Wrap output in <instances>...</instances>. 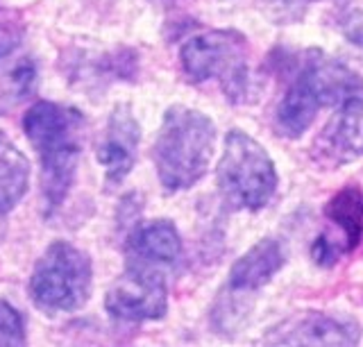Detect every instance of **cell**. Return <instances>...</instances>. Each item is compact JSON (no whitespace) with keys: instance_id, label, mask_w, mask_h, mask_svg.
<instances>
[{"instance_id":"1","label":"cell","mask_w":363,"mask_h":347,"mask_svg":"<svg viewBox=\"0 0 363 347\" xmlns=\"http://www.w3.org/2000/svg\"><path fill=\"white\" fill-rule=\"evenodd\" d=\"M350 98H363V80L347 64L309 50L291 62V75L275 111L281 137L300 139L323 107H338Z\"/></svg>"},{"instance_id":"2","label":"cell","mask_w":363,"mask_h":347,"mask_svg":"<svg viewBox=\"0 0 363 347\" xmlns=\"http://www.w3.org/2000/svg\"><path fill=\"white\" fill-rule=\"evenodd\" d=\"M23 130L41 161V193L45 214L52 216L75 182L77 159L82 152L84 116L77 109L48 103L32 105L23 118Z\"/></svg>"},{"instance_id":"3","label":"cell","mask_w":363,"mask_h":347,"mask_svg":"<svg viewBox=\"0 0 363 347\" xmlns=\"http://www.w3.org/2000/svg\"><path fill=\"white\" fill-rule=\"evenodd\" d=\"M216 125L198 109L170 107L159 127L152 159L166 191H184L200 182L213 159Z\"/></svg>"},{"instance_id":"4","label":"cell","mask_w":363,"mask_h":347,"mask_svg":"<svg viewBox=\"0 0 363 347\" xmlns=\"http://www.w3.org/2000/svg\"><path fill=\"white\" fill-rule=\"evenodd\" d=\"M216 180L227 205L259 211L275 195L277 171L264 145L243 130H232L225 139Z\"/></svg>"},{"instance_id":"5","label":"cell","mask_w":363,"mask_h":347,"mask_svg":"<svg viewBox=\"0 0 363 347\" xmlns=\"http://www.w3.org/2000/svg\"><path fill=\"white\" fill-rule=\"evenodd\" d=\"M179 64L193 82H220L232 103H241L250 91V46L236 30H211L191 37L179 50Z\"/></svg>"},{"instance_id":"6","label":"cell","mask_w":363,"mask_h":347,"mask_svg":"<svg viewBox=\"0 0 363 347\" xmlns=\"http://www.w3.org/2000/svg\"><path fill=\"white\" fill-rule=\"evenodd\" d=\"M94 268L89 254L66 241L45 248L30 277V297L43 313H71L91 297Z\"/></svg>"},{"instance_id":"7","label":"cell","mask_w":363,"mask_h":347,"mask_svg":"<svg viewBox=\"0 0 363 347\" xmlns=\"http://www.w3.org/2000/svg\"><path fill=\"white\" fill-rule=\"evenodd\" d=\"M105 307L125 322H147L166 316L168 286L162 268L128 263L125 273L109 288Z\"/></svg>"},{"instance_id":"8","label":"cell","mask_w":363,"mask_h":347,"mask_svg":"<svg viewBox=\"0 0 363 347\" xmlns=\"http://www.w3.org/2000/svg\"><path fill=\"white\" fill-rule=\"evenodd\" d=\"M363 157V98H350L318 132L311 145V159L327 171H334Z\"/></svg>"},{"instance_id":"9","label":"cell","mask_w":363,"mask_h":347,"mask_svg":"<svg viewBox=\"0 0 363 347\" xmlns=\"http://www.w3.org/2000/svg\"><path fill=\"white\" fill-rule=\"evenodd\" d=\"M141 130L132 109L128 105H118L111 111L105 134L98 145V164L105 168V177L109 184H121L130 175L139 150Z\"/></svg>"},{"instance_id":"10","label":"cell","mask_w":363,"mask_h":347,"mask_svg":"<svg viewBox=\"0 0 363 347\" xmlns=\"http://www.w3.org/2000/svg\"><path fill=\"white\" fill-rule=\"evenodd\" d=\"M357 341L359 327L354 322L320 311H309L302 318L291 320L268 339V343L275 345H354Z\"/></svg>"},{"instance_id":"11","label":"cell","mask_w":363,"mask_h":347,"mask_svg":"<svg viewBox=\"0 0 363 347\" xmlns=\"http://www.w3.org/2000/svg\"><path fill=\"white\" fill-rule=\"evenodd\" d=\"M128 263H141L152 268H170L182 256L179 232L170 220H150L134 227L125 243Z\"/></svg>"},{"instance_id":"12","label":"cell","mask_w":363,"mask_h":347,"mask_svg":"<svg viewBox=\"0 0 363 347\" xmlns=\"http://www.w3.org/2000/svg\"><path fill=\"white\" fill-rule=\"evenodd\" d=\"M284 261H286V256H284L281 245L275 239H261L232 266L230 288L245 293V290L266 286L281 271Z\"/></svg>"},{"instance_id":"13","label":"cell","mask_w":363,"mask_h":347,"mask_svg":"<svg viewBox=\"0 0 363 347\" xmlns=\"http://www.w3.org/2000/svg\"><path fill=\"white\" fill-rule=\"evenodd\" d=\"M325 218L336 227V234L347 250H354L363 239V193L357 186H345L329 200Z\"/></svg>"},{"instance_id":"14","label":"cell","mask_w":363,"mask_h":347,"mask_svg":"<svg viewBox=\"0 0 363 347\" xmlns=\"http://www.w3.org/2000/svg\"><path fill=\"white\" fill-rule=\"evenodd\" d=\"M30 164L7 137L0 134V214H9L28 191Z\"/></svg>"},{"instance_id":"15","label":"cell","mask_w":363,"mask_h":347,"mask_svg":"<svg viewBox=\"0 0 363 347\" xmlns=\"http://www.w3.org/2000/svg\"><path fill=\"white\" fill-rule=\"evenodd\" d=\"M23 343H26V324L21 313L5 300H0V345L11 347Z\"/></svg>"},{"instance_id":"16","label":"cell","mask_w":363,"mask_h":347,"mask_svg":"<svg viewBox=\"0 0 363 347\" xmlns=\"http://www.w3.org/2000/svg\"><path fill=\"white\" fill-rule=\"evenodd\" d=\"M343 32L347 35V39L357 46H363V16H357L347 21V25L343 28Z\"/></svg>"}]
</instances>
